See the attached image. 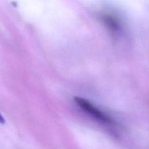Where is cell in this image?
Here are the masks:
<instances>
[{
  "instance_id": "cell-1",
  "label": "cell",
  "mask_w": 149,
  "mask_h": 149,
  "mask_svg": "<svg viewBox=\"0 0 149 149\" xmlns=\"http://www.w3.org/2000/svg\"><path fill=\"white\" fill-rule=\"evenodd\" d=\"M74 100H75L77 106L80 109H82L83 111H84L87 114L90 115V116L94 118L95 120L98 121L99 122L103 124V125H109V126L116 125V122L113 121V119L110 116L100 110L98 108L94 106L89 100L79 97H76L74 98Z\"/></svg>"
},
{
  "instance_id": "cell-2",
  "label": "cell",
  "mask_w": 149,
  "mask_h": 149,
  "mask_svg": "<svg viewBox=\"0 0 149 149\" xmlns=\"http://www.w3.org/2000/svg\"><path fill=\"white\" fill-rule=\"evenodd\" d=\"M97 17L113 36H118L122 33L123 25L120 17L116 13L110 10H101L97 13Z\"/></svg>"
},
{
  "instance_id": "cell-3",
  "label": "cell",
  "mask_w": 149,
  "mask_h": 149,
  "mask_svg": "<svg viewBox=\"0 0 149 149\" xmlns=\"http://www.w3.org/2000/svg\"><path fill=\"white\" fill-rule=\"evenodd\" d=\"M4 122H5V120H4V117L2 116V115L0 113V123L4 124Z\"/></svg>"
}]
</instances>
